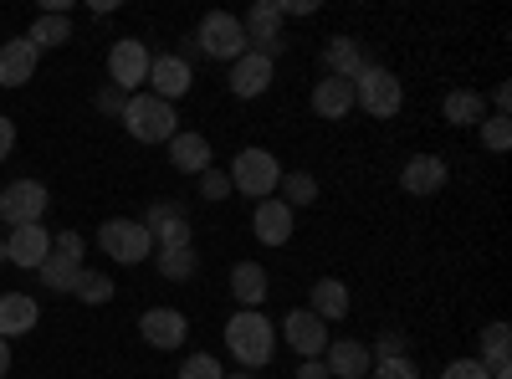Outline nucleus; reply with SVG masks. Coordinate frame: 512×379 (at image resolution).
Listing matches in <instances>:
<instances>
[{"label":"nucleus","mask_w":512,"mask_h":379,"mask_svg":"<svg viewBox=\"0 0 512 379\" xmlns=\"http://www.w3.org/2000/svg\"><path fill=\"white\" fill-rule=\"evenodd\" d=\"M272 77H277V62L256 57V52H241V57L231 62V98H241V103L262 98V93L272 88Z\"/></svg>","instance_id":"17"},{"label":"nucleus","mask_w":512,"mask_h":379,"mask_svg":"<svg viewBox=\"0 0 512 379\" xmlns=\"http://www.w3.org/2000/svg\"><path fill=\"white\" fill-rule=\"evenodd\" d=\"M349 282L344 277H318L313 292H308V313H318L323 323H344L349 318Z\"/></svg>","instance_id":"24"},{"label":"nucleus","mask_w":512,"mask_h":379,"mask_svg":"<svg viewBox=\"0 0 512 379\" xmlns=\"http://www.w3.org/2000/svg\"><path fill=\"white\" fill-rule=\"evenodd\" d=\"M292 231H297V210H287L277 195L251 205V236L262 241V246H287Z\"/></svg>","instance_id":"13"},{"label":"nucleus","mask_w":512,"mask_h":379,"mask_svg":"<svg viewBox=\"0 0 512 379\" xmlns=\"http://www.w3.org/2000/svg\"><path fill=\"white\" fill-rule=\"evenodd\" d=\"M164 149H169V164H175L180 175H190V180H200V175L210 170V139L195 134V129H180Z\"/></svg>","instance_id":"21"},{"label":"nucleus","mask_w":512,"mask_h":379,"mask_svg":"<svg viewBox=\"0 0 512 379\" xmlns=\"http://www.w3.org/2000/svg\"><path fill=\"white\" fill-rule=\"evenodd\" d=\"M195 185H200V200H205V205H221V200H231V175H226V170H216V164H210V170H205Z\"/></svg>","instance_id":"33"},{"label":"nucleus","mask_w":512,"mask_h":379,"mask_svg":"<svg viewBox=\"0 0 512 379\" xmlns=\"http://www.w3.org/2000/svg\"><path fill=\"white\" fill-rule=\"evenodd\" d=\"M364 67H369L364 41H354V36H328V47H323V77H344V82H354Z\"/></svg>","instance_id":"22"},{"label":"nucleus","mask_w":512,"mask_h":379,"mask_svg":"<svg viewBox=\"0 0 512 379\" xmlns=\"http://www.w3.org/2000/svg\"><path fill=\"white\" fill-rule=\"evenodd\" d=\"M190 88H195V72H190V62H180L175 52L154 57V67H149V93H154V98L175 103V98H185Z\"/></svg>","instance_id":"20"},{"label":"nucleus","mask_w":512,"mask_h":379,"mask_svg":"<svg viewBox=\"0 0 512 379\" xmlns=\"http://www.w3.org/2000/svg\"><path fill=\"white\" fill-rule=\"evenodd\" d=\"M354 108H364L369 118H395V113L405 108V82H400V72L369 62V67L354 77Z\"/></svg>","instance_id":"4"},{"label":"nucleus","mask_w":512,"mask_h":379,"mask_svg":"<svg viewBox=\"0 0 512 379\" xmlns=\"http://www.w3.org/2000/svg\"><path fill=\"white\" fill-rule=\"evenodd\" d=\"M195 47L210 57V62H236L246 52V31H241V16L231 11H210L195 31Z\"/></svg>","instance_id":"10"},{"label":"nucleus","mask_w":512,"mask_h":379,"mask_svg":"<svg viewBox=\"0 0 512 379\" xmlns=\"http://www.w3.org/2000/svg\"><path fill=\"white\" fill-rule=\"evenodd\" d=\"M82 251H88V241H82L77 231H57V236H52V251H47V262L36 267L41 287L72 292V282H77V272H82Z\"/></svg>","instance_id":"9"},{"label":"nucleus","mask_w":512,"mask_h":379,"mask_svg":"<svg viewBox=\"0 0 512 379\" xmlns=\"http://www.w3.org/2000/svg\"><path fill=\"white\" fill-rule=\"evenodd\" d=\"M323 364H328V374L333 379H369V369H374V354H369V344L364 339H328V349H323Z\"/></svg>","instance_id":"16"},{"label":"nucleus","mask_w":512,"mask_h":379,"mask_svg":"<svg viewBox=\"0 0 512 379\" xmlns=\"http://www.w3.org/2000/svg\"><path fill=\"white\" fill-rule=\"evenodd\" d=\"M113 277L108 272H98V267H82L77 272V282H72V298L77 303H88V308H103V303H113Z\"/></svg>","instance_id":"30"},{"label":"nucleus","mask_w":512,"mask_h":379,"mask_svg":"<svg viewBox=\"0 0 512 379\" xmlns=\"http://www.w3.org/2000/svg\"><path fill=\"white\" fill-rule=\"evenodd\" d=\"M6 374H11V344L0 339V379H6Z\"/></svg>","instance_id":"44"},{"label":"nucleus","mask_w":512,"mask_h":379,"mask_svg":"<svg viewBox=\"0 0 512 379\" xmlns=\"http://www.w3.org/2000/svg\"><path fill=\"white\" fill-rule=\"evenodd\" d=\"M313 0H282V16H313Z\"/></svg>","instance_id":"42"},{"label":"nucleus","mask_w":512,"mask_h":379,"mask_svg":"<svg viewBox=\"0 0 512 379\" xmlns=\"http://www.w3.org/2000/svg\"><path fill=\"white\" fill-rule=\"evenodd\" d=\"M0 262H6V241H0Z\"/></svg>","instance_id":"46"},{"label":"nucleus","mask_w":512,"mask_h":379,"mask_svg":"<svg viewBox=\"0 0 512 379\" xmlns=\"http://www.w3.org/2000/svg\"><path fill=\"white\" fill-rule=\"evenodd\" d=\"M369 354H374V359H405V354H410V333H405V328H384Z\"/></svg>","instance_id":"34"},{"label":"nucleus","mask_w":512,"mask_h":379,"mask_svg":"<svg viewBox=\"0 0 512 379\" xmlns=\"http://www.w3.org/2000/svg\"><path fill=\"white\" fill-rule=\"evenodd\" d=\"M123 129L134 144H169L180 134V113H175V103H164L154 93H134L123 108Z\"/></svg>","instance_id":"2"},{"label":"nucleus","mask_w":512,"mask_h":379,"mask_svg":"<svg viewBox=\"0 0 512 379\" xmlns=\"http://www.w3.org/2000/svg\"><path fill=\"white\" fill-rule=\"evenodd\" d=\"M98 108L123 118V108H128V93H118V88H103V93H98Z\"/></svg>","instance_id":"39"},{"label":"nucleus","mask_w":512,"mask_h":379,"mask_svg":"<svg viewBox=\"0 0 512 379\" xmlns=\"http://www.w3.org/2000/svg\"><path fill=\"white\" fill-rule=\"evenodd\" d=\"M292 379H333V374H328V364H323V359H303V364L292 369Z\"/></svg>","instance_id":"41"},{"label":"nucleus","mask_w":512,"mask_h":379,"mask_svg":"<svg viewBox=\"0 0 512 379\" xmlns=\"http://www.w3.org/2000/svg\"><path fill=\"white\" fill-rule=\"evenodd\" d=\"M47 251H52V231L47 226H16L6 236V262L21 267V272H36L41 262H47Z\"/></svg>","instance_id":"19"},{"label":"nucleus","mask_w":512,"mask_h":379,"mask_svg":"<svg viewBox=\"0 0 512 379\" xmlns=\"http://www.w3.org/2000/svg\"><path fill=\"white\" fill-rule=\"evenodd\" d=\"M277 200H282L287 210H303V205H313V200H318V175H308V170H282Z\"/></svg>","instance_id":"31"},{"label":"nucleus","mask_w":512,"mask_h":379,"mask_svg":"<svg viewBox=\"0 0 512 379\" xmlns=\"http://www.w3.org/2000/svg\"><path fill=\"white\" fill-rule=\"evenodd\" d=\"M149 67H154V52H149V41H139V36H118L108 47V82L118 93H128V98L144 93Z\"/></svg>","instance_id":"6"},{"label":"nucleus","mask_w":512,"mask_h":379,"mask_svg":"<svg viewBox=\"0 0 512 379\" xmlns=\"http://www.w3.org/2000/svg\"><path fill=\"white\" fill-rule=\"evenodd\" d=\"M507 103H512V88H507V82H497V88H492V108L507 113Z\"/></svg>","instance_id":"43"},{"label":"nucleus","mask_w":512,"mask_h":379,"mask_svg":"<svg viewBox=\"0 0 512 379\" xmlns=\"http://www.w3.org/2000/svg\"><path fill=\"white\" fill-rule=\"evenodd\" d=\"M369 379H420V369H415L410 354H405V359H374Z\"/></svg>","instance_id":"37"},{"label":"nucleus","mask_w":512,"mask_h":379,"mask_svg":"<svg viewBox=\"0 0 512 379\" xmlns=\"http://www.w3.org/2000/svg\"><path fill=\"white\" fill-rule=\"evenodd\" d=\"M175 379H226V369H221V359L216 354H190L185 364H180V374Z\"/></svg>","instance_id":"35"},{"label":"nucleus","mask_w":512,"mask_h":379,"mask_svg":"<svg viewBox=\"0 0 512 379\" xmlns=\"http://www.w3.org/2000/svg\"><path fill=\"white\" fill-rule=\"evenodd\" d=\"M226 379H262V374H251V369H236V374H226Z\"/></svg>","instance_id":"45"},{"label":"nucleus","mask_w":512,"mask_h":379,"mask_svg":"<svg viewBox=\"0 0 512 379\" xmlns=\"http://www.w3.org/2000/svg\"><path fill=\"white\" fill-rule=\"evenodd\" d=\"M477 129H482V144H487L492 154H507V149H512V118H507V113H492V118H482Z\"/></svg>","instance_id":"32"},{"label":"nucleus","mask_w":512,"mask_h":379,"mask_svg":"<svg viewBox=\"0 0 512 379\" xmlns=\"http://www.w3.org/2000/svg\"><path fill=\"white\" fill-rule=\"evenodd\" d=\"M36 67H41V52L26 36L0 41V88H26V82L36 77Z\"/></svg>","instance_id":"18"},{"label":"nucleus","mask_w":512,"mask_h":379,"mask_svg":"<svg viewBox=\"0 0 512 379\" xmlns=\"http://www.w3.org/2000/svg\"><path fill=\"white\" fill-rule=\"evenodd\" d=\"M441 379H487V369H482L477 354H466V359H451V364L441 369Z\"/></svg>","instance_id":"38"},{"label":"nucleus","mask_w":512,"mask_h":379,"mask_svg":"<svg viewBox=\"0 0 512 379\" xmlns=\"http://www.w3.org/2000/svg\"><path fill=\"white\" fill-rule=\"evenodd\" d=\"M441 113H446L451 129H472V123H482V118H487V103H482V93H477V88H451V93H446V103H441Z\"/></svg>","instance_id":"27"},{"label":"nucleus","mask_w":512,"mask_h":379,"mask_svg":"<svg viewBox=\"0 0 512 379\" xmlns=\"http://www.w3.org/2000/svg\"><path fill=\"white\" fill-rule=\"evenodd\" d=\"M154 267L164 282H190L200 272V251L195 246H175V251H154Z\"/></svg>","instance_id":"29"},{"label":"nucleus","mask_w":512,"mask_h":379,"mask_svg":"<svg viewBox=\"0 0 512 379\" xmlns=\"http://www.w3.org/2000/svg\"><path fill=\"white\" fill-rule=\"evenodd\" d=\"M26 41H31L36 52H57V47H67V41H72V16H52V11H41V16L31 21Z\"/></svg>","instance_id":"28"},{"label":"nucleus","mask_w":512,"mask_h":379,"mask_svg":"<svg viewBox=\"0 0 512 379\" xmlns=\"http://www.w3.org/2000/svg\"><path fill=\"white\" fill-rule=\"evenodd\" d=\"M41 323V308L31 292H0V339H21V333H31Z\"/></svg>","instance_id":"23"},{"label":"nucleus","mask_w":512,"mask_h":379,"mask_svg":"<svg viewBox=\"0 0 512 379\" xmlns=\"http://www.w3.org/2000/svg\"><path fill=\"white\" fill-rule=\"evenodd\" d=\"M267 292H272V282H267L262 262H236L231 267V298H236V308H262Z\"/></svg>","instance_id":"26"},{"label":"nucleus","mask_w":512,"mask_h":379,"mask_svg":"<svg viewBox=\"0 0 512 379\" xmlns=\"http://www.w3.org/2000/svg\"><path fill=\"white\" fill-rule=\"evenodd\" d=\"M507 344H512V328H507V323H487V328H482V354H477V359H502Z\"/></svg>","instance_id":"36"},{"label":"nucleus","mask_w":512,"mask_h":379,"mask_svg":"<svg viewBox=\"0 0 512 379\" xmlns=\"http://www.w3.org/2000/svg\"><path fill=\"white\" fill-rule=\"evenodd\" d=\"M11 149H16V123H11L6 113H0V164L11 159Z\"/></svg>","instance_id":"40"},{"label":"nucleus","mask_w":512,"mask_h":379,"mask_svg":"<svg viewBox=\"0 0 512 379\" xmlns=\"http://www.w3.org/2000/svg\"><path fill=\"white\" fill-rule=\"evenodd\" d=\"M144 231L154 241V251H175V246H195V221L180 200H154L144 210Z\"/></svg>","instance_id":"8"},{"label":"nucleus","mask_w":512,"mask_h":379,"mask_svg":"<svg viewBox=\"0 0 512 379\" xmlns=\"http://www.w3.org/2000/svg\"><path fill=\"white\" fill-rule=\"evenodd\" d=\"M47 205H52V195H47V185H41V180H16V185L0 190V221H6L11 231L16 226H41Z\"/></svg>","instance_id":"11"},{"label":"nucleus","mask_w":512,"mask_h":379,"mask_svg":"<svg viewBox=\"0 0 512 379\" xmlns=\"http://www.w3.org/2000/svg\"><path fill=\"white\" fill-rule=\"evenodd\" d=\"M98 251H103V257H113L118 267H139V262L154 257V241H149L144 221H123V216H113V221L98 226Z\"/></svg>","instance_id":"7"},{"label":"nucleus","mask_w":512,"mask_h":379,"mask_svg":"<svg viewBox=\"0 0 512 379\" xmlns=\"http://www.w3.org/2000/svg\"><path fill=\"white\" fill-rule=\"evenodd\" d=\"M139 333H144V344L149 349H185V339H190V318L180 313V308H149L144 318H139Z\"/></svg>","instance_id":"15"},{"label":"nucleus","mask_w":512,"mask_h":379,"mask_svg":"<svg viewBox=\"0 0 512 379\" xmlns=\"http://www.w3.org/2000/svg\"><path fill=\"white\" fill-rule=\"evenodd\" d=\"M231 195H246V200H267V195H277V185H282V164H277V154L272 149H262V144H251V149H241L236 159H231Z\"/></svg>","instance_id":"3"},{"label":"nucleus","mask_w":512,"mask_h":379,"mask_svg":"<svg viewBox=\"0 0 512 379\" xmlns=\"http://www.w3.org/2000/svg\"><path fill=\"white\" fill-rule=\"evenodd\" d=\"M282 339H287V349L292 354H303V359H323V349H328V323L318 318V313H308V308H292L287 318H282Z\"/></svg>","instance_id":"12"},{"label":"nucleus","mask_w":512,"mask_h":379,"mask_svg":"<svg viewBox=\"0 0 512 379\" xmlns=\"http://www.w3.org/2000/svg\"><path fill=\"white\" fill-rule=\"evenodd\" d=\"M313 113L328 118V123L349 118V113H354V82H344V77H323V82H313Z\"/></svg>","instance_id":"25"},{"label":"nucleus","mask_w":512,"mask_h":379,"mask_svg":"<svg viewBox=\"0 0 512 379\" xmlns=\"http://www.w3.org/2000/svg\"><path fill=\"white\" fill-rule=\"evenodd\" d=\"M287 16H282V0H251L246 16H241V31H246V52L277 62L282 47H287Z\"/></svg>","instance_id":"5"},{"label":"nucleus","mask_w":512,"mask_h":379,"mask_svg":"<svg viewBox=\"0 0 512 379\" xmlns=\"http://www.w3.org/2000/svg\"><path fill=\"white\" fill-rule=\"evenodd\" d=\"M226 349L241 369H267L277 354V323L262 308H236L226 323Z\"/></svg>","instance_id":"1"},{"label":"nucleus","mask_w":512,"mask_h":379,"mask_svg":"<svg viewBox=\"0 0 512 379\" xmlns=\"http://www.w3.org/2000/svg\"><path fill=\"white\" fill-rule=\"evenodd\" d=\"M451 180V164L441 154H410L400 164V190L405 195H441Z\"/></svg>","instance_id":"14"}]
</instances>
